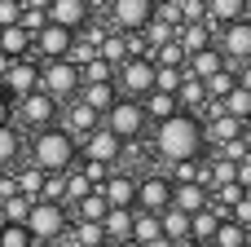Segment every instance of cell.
<instances>
[{
    "mask_svg": "<svg viewBox=\"0 0 251 247\" xmlns=\"http://www.w3.org/2000/svg\"><path fill=\"white\" fill-rule=\"evenodd\" d=\"M154 150H159L168 164L203 159V150H207V141H203V119H199V115H185V110L159 119V128H154Z\"/></svg>",
    "mask_w": 251,
    "mask_h": 247,
    "instance_id": "6da1fadb",
    "label": "cell"
},
{
    "mask_svg": "<svg viewBox=\"0 0 251 247\" xmlns=\"http://www.w3.org/2000/svg\"><path fill=\"white\" fill-rule=\"evenodd\" d=\"M75 159H79V146H75V137L62 133L57 124H53V128H40V133L31 137V168H35V172L62 177V172L75 168Z\"/></svg>",
    "mask_w": 251,
    "mask_h": 247,
    "instance_id": "7a4b0ae2",
    "label": "cell"
},
{
    "mask_svg": "<svg viewBox=\"0 0 251 247\" xmlns=\"http://www.w3.org/2000/svg\"><path fill=\"white\" fill-rule=\"evenodd\" d=\"M26 234H31V243H62L66 239V230H71V212L62 208V203H49V199H35L31 203V212H26Z\"/></svg>",
    "mask_w": 251,
    "mask_h": 247,
    "instance_id": "3957f363",
    "label": "cell"
},
{
    "mask_svg": "<svg viewBox=\"0 0 251 247\" xmlns=\"http://www.w3.org/2000/svg\"><path fill=\"white\" fill-rule=\"evenodd\" d=\"M97 128H106L119 146H128V141H137L141 133H146V115H141V102H132V97H115V106L101 115V124Z\"/></svg>",
    "mask_w": 251,
    "mask_h": 247,
    "instance_id": "277c9868",
    "label": "cell"
},
{
    "mask_svg": "<svg viewBox=\"0 0 251 247\" xmlns=\"http://www.w3.org/2000/svg\"><path fill=\"white\" fill-rule=\"evenodd\" d=\"M40 93H49L53 102L75 97V93H79V71H75L66 57H57V62H40Z\"/></svg>",
    "mask_w": 251,
    "mask_h": 247,
    "instance_id": "5b68a950",
    "label": "cell"
},
{
    "mask_svg": "<svg viewBox=\"0 0 251 247\" xmlns=\"http://www.w3.org/2000/svg\"><path fill=\"white\" fill-rule=\"evenodd\" d=\"M13 115L40 133V128H53V124H57V102H53L49 93H40V88H35V93H26V97H18V102H13Z\"/></svg>",
    "mask_w": 251,
    "mask_h": 247,
    "instance_id": "8992f818",
    "label": "cell"
},
{
    "mask_svg": "<svg viewBox=\"0 0 251 247\" xmlns=\"http://www.w3.org/2000/svg\"><path fill=\"white\" fill-rule=\"evenodd\" d=\"M35 88H40V62H31V57L9 62V71H4V80H0V93H4L9 102H18V97H26V93H35Z\"/></svg>",
    "mask_w": 251,
    "mask_h": 247,
    "instance_id": "52a82bcc",
    "label": "cell"
},
{
    "mask_svg": "<svg viewBox=\"0 0 251 247\" xmlns=\"http://www.w3.org/2000/svg\"><path fill=\"white\" fill-rule=\"evenodd\" d=\"M212 44L225 53V62H247V53H251V22L238 18V22L216 27V40H212Z\"/></svg>",
    "mask_w": 251,
    "mask_h": 247,
    "instance_id": "ba28073f",
    "label": "cell"
},
{
    "mask_svg": "<svg viewBox=\"0 0 251 247\" xmlns=\"http://www.w3.org/2000/svg\"><path fill=\"white\" fill-rule=\"evenodd\" d=\"M115 88H124V93H132V102H141L150 88H154V62H146V57H128L119 71H115Z\"/></svg>",
    "mask_w": 251,
    "mask_h": 247,
    "instance_id": "9c48e42d",
    "label": "cell"
},
{
    "mask_svg": "<svg viewBox=\"0 0 251 247\" xmlns=\"http://www.w3.org/2000/svg\"><path fill=\"white\" fill-rule=\"evenodd\" d=\"M44 18L53 22V27H62V31H84L88 27V18H93V4L88 0H49V9H44Z\"/></svg>",
    "mask_w": 251,
    "mask_h": 247,
    "instance_id": "30bf717a",
    "label": "cell"
},
{
    "mask_svg": "<svg viewBox=\"0 0 251 247\" xmlns=\"http://www.w3.org/2000/svg\"><path fill=\"white\" fill-rule=\"evenodd\" d=\"M71 31H62V27H44V31H35L31 35V62H57V57H66V49H71Z\"/></svg>",
    "mask_w": 251,
    "mask_h": 247,
    "instance_id": "8fae6325",
    "label": "cell"
},
{
    "mask_svg": "<svg viewBox=\"0 0 251 247\" xmlns=\"http://www.w3.org/2000/svg\"><path fill=\"white\" fill-rule=\"evenodd\" d=\"M150 18H154L150 0H110V27H115L119 35H128V31H141Z\"/></svg>",
    "mask_w": 251,
    "mask_h": 247,
    "instance_id": "7c38bea8",
    "label": "cell"
},
{
    "mask_svg": "<svg viewBox=\"0 0 251 247\" xmlns=\"http://www.w3.org/2000/svg\"><path fill=\"white\" fill-rule=\"evenodd\" d=\"M163 208H172V181L168 177H141L137 181V212H163Z\"/></svg>",
    "mask_w": 251,
    "mask_h": 247,
    "instance_id": "4fadbf2b",
    "label": "cell"
},
{
    "mask_svg": "<svg viewBox=\"0 0 251 247\" xmlns=\"http://www.w3.org/2000/svg\"><path fill=\"white\" fill-rule=\"evenodd\" d=\"M238 137H247V124L229 119L225 110H212V119L203 124V141H207L212 150H221V146H229V141H238Z\"/></svg>",
    "mask_w": 251,
    "mask_h": 247,
    "instance_id": "5bb4252c",
    "label": "cell"
},
{
    "mask_svg": "<svg viewBox=\"0 0 251 247\" xmlns=\"http://www.w3.org/2000/svg\"><path fill=\"white\" fill-rule=\"evenodd\" d=\"M119 155H124V146H119L106 128H93V133L79 141V159H93V164H106V168H110Z\"/></svg>",
    "mask_w": 251,
    "mask_h": 247,
    "instance_id": "9a60e30c",
    "label": "cell"
},
{
    "mask_svg": "<svg viewBox=\"0 0 251 247\" xmlns=\"http://www.w3.org/2000/svg\"><path fill=\"white\" fill-rule=\"evenodd\" d=\"M97 194L106 199V208H137V177L110 172V177L97 186Z\"/></svg>",
    "mask_w": 251,
    "mask_h": 247,
    "instance_id": "2e32d148",
    "label": "cell"
},
{
    "mask_svg": "<svg viewBox=\"0 0 251 247\" xmlns=\"http://www.w3.org/2000/svg\"><path fill=\"white\" fill-rule=\"evenodd\" d=\"M97 124H101V115H97V110H88L84 102H75V97H71V110H66V119H62L57 128H62V133H71V137H75V146H79V141H84Z\"/></svg>",
    "mask_w": 251,
    "mask_h": 247,
    "instance_id": "e0dca14e",
    "label": "cell"
},
{
    "mask_svg": "<svg viewBox=\"0 0 251 247\" xmlns=\"http://www.w3.org/2000/svg\"><path fill=\"white\" fill-rule=\"evenodd\" d=\"M225 66H229V62H225V53H221L216 44H212V49H199L194 57H185V75H190V80H199V84H203V80H212V75H216V71H225Z\"/></svg>",
    "mask_w": 251,
    "mask_h": 247,
    "instance_id": "ac0fdd59",
    "label": "cell"
},
{
    "mask_svg": "<svg viewBox=\"0 0 251 247\" xmlns=\"http://www.w3.org/2000/svg\"><path fill=\"white\" fill-rule=\"evenodd\" d=\"M159 234H163V247H185L190 243V217L176 212V208H163L159 212Z\"/></svg>",
    "mask_w": 251,
    "mask_h": 247,
    "instance_id": "d6986e66",
    "label": "cell"
},
{
    "mask_svg": "<svg viewBox=\"0 0 251 247\" xmlns=\"http://www.w3.org/2000/svg\"><path fill=\"white\" fill-rule=\"evenodd\" d=\"M243 13H247V0H203V22L212 27V35H216V27L238 22Z\"/></svg>",
    "mask_w": 251,
    "mask_h": 247,
    "instance_id": "ffe728a7",
    "label": "cell"
},
{
    "mask_svg": "<svg viewBox=\"0 0 251 247\" xmlns=\"http://www.w3.org/2000/svg\"><path fill=\"white\" fill-rule=\"evenodd\" d=\"M101 239H106V247L128 243L132 239V208H110L101 217Z\"/></svg>",
    "mask_w": 251,
    "mask_h": 247,
    "instance_id": "44dd1931",
    "label": "cell"
},
{
    "mask_svg": "<svg viewBox=\"0 0 251 247\" xmlns=\"http://www.w3.org/2000/svg\"><path fill=\"white\" fill-rule=\"evenodd\" d=\"M176 44L185 57H194L199 49H212V27L207 22H181L176 27Z\"/></svg>",
    "mask_w": 251,
    "mask_h": 247,
    "instance_id": "7402d4cb",
    "label": "cell"
},
{
    "mask_svg": "<svg viewBox=\"0 0 251 247\" xmlns=\"http://www.w3.org/2000/svg\"><path fill=\"white\" fill-rule=\"evenodd\" d=\"M172 208H176V212H185V217H194V212H203V208H207V190H203L199 181L172 186Z\"/></svg>",
    "mask_w": 251,
    "mask_h": 247,
    "instance_id": "603a6c76",
    "label": "cell"
},
{
    "mask_svg": "<svg viewBox=\"0 0 251 247\" xmlns=\"http://www.w3.org/2000/svg\"><path fill=\"white\" fill-rule=\"evenodd\" d=\"M115 97H119V88H115V84H79V97H75V102H84L88 110L106 115V110L115 106Z\"/></svg>",
    "mask_w": 251,
    "mask_h": 247,
    "instance_id": "cb8c5ba5",
    "label": "cell"
},
{
    "mask_svg": "<svg viewBox=\"0 0 251 247\" xmlns=\"http://www.w3.org/2000/svg\"><path fill=\"white\" fill-rule=\"evenodd\" d=\"M132 243H141V247H163L159 217H154V212H137V208H132Z\"/></svg>",
    "mask_w": 251,
    "mask_h": 247,
    "instance_id": "d4e9b609",
    "label": "cell"
},
{
    "mask_svg": "<svg viewBox=\"0 0 251 247\" xmlns=\"http://www.w3.org/2000/svg\"><path fill=\"white\" fill-rule=\"evenodd\" d=\"M221 221H225L221 208H203V212H194V217H190V243H212V234H216Z\"/></svg>",
    "mask_w": 251,
    "mask_h": 247,
    "instance_id": "484cf974",
    "label": "cell"
},
{
    "mask_svg": "<svg viewBox=\"0 0 251 247\" xmlns=\"http://www.w3.org/2000/svg\"><path fill=\"white\" fill-rule=\"evenodd\" d=\"M0 53H4L9 62L31 57V35H26L22 27H4V31H0Z\"/></svg>",
    "mask_w": 251,
    "mask_h": 247,
    "instance_id": "4316f807",
    "label": "cell"
},
{
    "mask_svg": "<svg viewBox=\"0 0 251 247\" xmlns=\"http://www.w3.org/2000/svg\"><path fill=\"white\" fill-rule=\"evenodd\" d=\"M221 110L229 115V119H238V124H247L251 115V84H234V93L221 102Z\"/></svg>",
    "mask_w": 251,
    "mask_h": 247,
    "instance_id": "83f0119b",
    "label": "cell"
},
{
    "mask_svg": "<svg viewBox=\"0 0 251 247\" xmlns=\"http://www.w3.org/2000/svg\"><path fill=\"white\" fill-rule=\"evenodd\" d=\"M199 106H207V93H203V84L199 80H181V88H176V110H185V115H194Z\"/></svg>",
    "mask_w": 251,
    "mask_h": 247,
    "instance_id": "f1b7e54d",
    "label": "cell"
},
{
    "mask_svg": "<svg viewBox=\"0 0 251 247\" xmlns=\"http://www.w3.org/2000/svg\"><path fill=\"white\" fill-rule=\"evenodd\" d=\"M141 115H146V119H168V115H176V97L150 88V93L141 97Z\"/></svg>",
    "mask_w": 251,
    "mask_h": 247,
    "instance_id": "f546056e",
    "label": "cell"
},
{
    "mask_svg": "<svg viewBox=\"0 0 251 247\" xmlns=\"http://www.w3.org/2000/svg\"><path fill=\"white\" fill-rule=\"evenodd\" d=\"M13 186H18V194H22V199H31V203H35V199H44V172H35L31 164H26L22 172H13Z\"/></svg>",
    "mask_w": 251,
    "mask_h": 247,
    "instance_id": "4dcf8cb0",
    "label": "cell"
},
{
    "mask_svg": "<svg viewBox=\"0 0 251 247\" xmlns=\"http://www.w3.org/2000/svg\"><path fill=\"white\" fill-rule=\"evenodd\" d=\"M79 84H115V66L106 57H93L79 66Z\"/></svg>",
    "mask_w": 251,
    "mask_h": 247,
    "instance_id": "1f68e13d",
    "label": "cell"
},
{
    "mask_svg": "<svg viewBox=\"0 0 251 247\" xmlns=\"http://www.w3.org/2000/svg\"><path fill=\"white\" fill-rule=\"evenodd\" d=\"M106 212H110V208H106V199H101L97 190H93V194H84V199L75 203V221H97V225H101V217H106Z\"/></svg>",
    "mask_w": 251,
    "mask_h": 247,
    "instance_id": "d6a6232c",
    "label": "cell"
},
{
    "mask_svg": "<svg viewBox=\"0 0 251 247\" xmlns=\"http://www.w3.org/2000/svg\"><path fill=\"white\" fill-rule=\"evenodd\" d=\"M212 247H247V230L234 225V221H221L216 234H212Z\"/></svg>",
    "mask_w": 251,
    "mask_h": 247,
    "instance_id": "836d02e7",
    "label": "cell"
},
{
    "mask_svg": "<svg viewBox=\"0 0 251 247\" xmlns=\"http://www.w3.org/2000/svg\"><path fill=\"white\" fill-rule=\"evenodd\" d=\"M150 62H154V66H176V71H185V53H181V44H176V40L159 44V49L150 53Z\"/></svg>",
    "mask_w": 251,
    "mask_h": 247,
    "instance_id": "e575fe53",
    "label": "cell"
},
{
    "mask_svg": "<svg viewBox=\"0 0 251 247\" xmlns=\"http://www.w3.org/2000/svg\"><path fill=\"white\" fill-rule=\"evenodd\" d=\"M181 80H185V71H176V66H154V93H172V97H176Z\"/></svg>",
    "mask_w": 251,
    "mask_h": 247,
    "instance_id": "d590c367",
    "label": "cell"
},
{
    "mask_svg": "<svg viewBox=\"0 0 251 247\" xmlns=\"http://www.w3.org/2000/svg\"><path fill=\"white\" fill-rule=\"evenodd\" d=\"M172 186H185V181H203V159H185V164H172Z\"/></svg>",
    "mask_w": 251,
    "mask_h": 247,
    "instance_id": "8d00e7d4",
    "label": "cell"
},
{
    "mask_svg": "<svg viewBox=\"0 0 251 247\" xmlns=\"http://www.w3.org/2000/svg\"><path fill=\"white\" fill-rule=\"evenodd\" d=\"M0 212H4V221H9V225H22V221H26V212H31V199L9 194V199L0 203Z\"/></svg>",
    "mask_w": 251,
    "mask_h": 247,
    "instance_id": "74e56055",
    "label": "cell"
},
{
    "mask_svg": "<svg viewBox=\"0 0 251 247\" xmlns=\"http://www.w3.org/2000/svg\"><path fill=\"white\" fill-rule=\"evenodd\" d=\"M18 150H22V141H18V133L4 124V128H0V168H9V164L18 159Z\"/></svg>",
    "mask_w": 251,
    "mask_h": 247,
    "instance_id": "f35d334b",
    "label": "cell"
},
{
    "mask_svg": "<svg viewBox=\"0 0 251 247\" xmlns=\"http://www.w3.org/2000/svg\"><path fill=\"white\" fill-rule=\"evenodd\" d=\"M0 247H35V243H31L26 225H4L0 230Z\"/></svg>",
    "mask_w": 251,
    "mask_h": 247,
    "instance_id": "ab89813d",
    "label": "cell"
},
{
    "mask_svg": "<svg viewBox=\"0 0 251 247\" xmlns=\"http://www.w3.org/2000/svg\"><path fill=\"white\" fill-rule=\"evenodd\" d=\"M18 27H22L26 35H35V31H44V27H49V18H44L40 9H22V13H18Z\"/></svg>",
    "mask_w": 251,
    "mask_h": 247,
    "instance_id": "60d3db41",
    "label": "cell"
},
{
    "mask_svg": "<svg viewBox=\"0 0 251 247\" xmlns=\"http://www.w3.org/2000/svg\"><path fill=\"white\" fill-rule=\"evenodd\" d=\"M9 119H13V102H9V97H4V93H0V128H4V124H9Z\"/></svg>",
    "mask_w": 251,
    "mask_h": 247,
    "instance_id": "b9f144b4",
    "label": "cell"
},
{
    "mask_svg": "<svg viewBox=\"0 0 251 247\" xmlns=\"http://www.w3.org/2000/svg\"><path fill=\"white\" fill-rule=\"evenodd\" d=\"M22 9H40V13H44V9H49V0H22Z\"/></svg>",
    "mask_w": 251,
    "mask_h": 247,
    "instance_id": "7bdbcfd3",
    "label": "cell"
},
{
    "mask_svg": "<svg viewBox=\"0 0 251 247\" xmlns=\"http://www.w3.org/2000/svg\"><path fill=\"white\" fill-rule=\"evenodd\" d=\"M115 247H141V243H132V239H128V243H115Z\"/></svg>",
    "mask_w": 251,
    "mask_h": 247,
    "instance_id": "ee69618b",
    "label": "cell"
},
{
    "mask_svg": "<svg viewBox=\"0 0 251 247\" xmlns=\"http://www.w3.org/2000/svg\"><path fill=\"white\" fill-rule=\"evenodd\" d=\"M159 4H168V0H150V9H159Z\"/></svg>",
    "mask_w": 251,
    "mask_h": 247,
    "instance_id": "f6af8a7d",
    "label": "cell"
},
{
    "mask_svg": "<svg viewBox=\"0 0 251 247\" xmlns=\"http://www.w3.org/2000/svg\"><path fill=\"white\" fill-rule=\"evenodd\" d=\"M185 247H212V243H185Z\"/></svg>",
    "mask_w": 251,
    "mask_h": 247,
    "instance_id": "bcb514c9",
    "label": "cell"
},
{
    "mask_svg": "<svg viewBox=\"0 0 251 247\" xmlns=\"http://www.w3.org/2000/svg\"><path fill=\"white\" fill-rule=\"evenodd\" d=\"M101 247H106V243H101Z\"/></svg>",
    "mask_w": 251,
    "mask_h": 247,
    "instance_id": "7dc6e473",
    "label": "cell"
}]
</instances>
